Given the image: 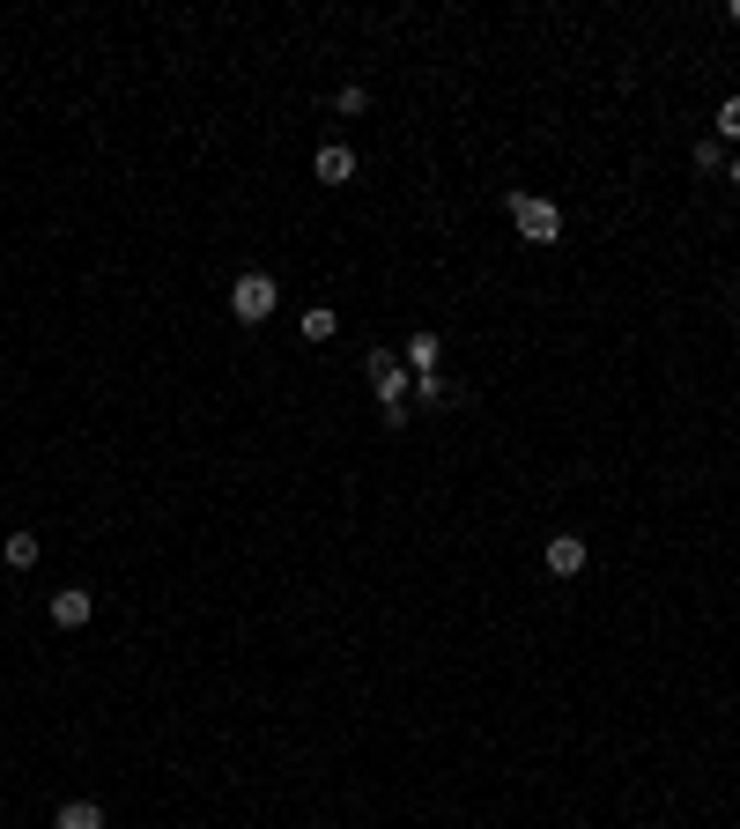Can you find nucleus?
I'll return each mask as SVG.
<instances>
[{
	"instance_id": "15",
	"label": "nucleus",
	"mask_w": 740,
	"mask_h": 829,
	"mask_svg": "<svg viewBox=\"0 0 740 829\" xmlns=\"http://www.w3.org/2000/svg\"><path fill=\"white\" fill-rule=\"evenodd\" d=\"M726 15H733V23H740V0H733V8H726Z\"/></svg>"
},
{
	"instance_id": "4",
	"label": "nucleus",
	"mask_w": 740,
	"mask_h": 829,
	"mask_svg": "<svg viewBox=\"0 0 740 829\" xmlns=\"http://www.w3.org/2000/svg\"><path fill=\"white\" fill-rule=\"evenodd\" d=\"M585 563H592L585 534H548V571H556V578H577Z\"/></svg>"
},
{
	"instance_id": "3",
	"label": "nucleus",
	"mask_w": 740,
	"mask_h": 829,
	"mask_svg": "<svg viewBox=\"0 0 740 829\" xmlns=\"http://www.w3.org/2000/svg\"><path fill=\"white\" fill-rule=\"evenodd\" d=\"M370 385H378V408H385V414H400V408H408V393H414L408 371H400L385 348H370Z\"/></svg>"
},
{
	"instance_id": "7",
	"label": "nucleus",
	"mask_w": 740,
	"mask_h": 829,
	"mask_svg": "<svg viewBox=\"0 0 740 829\" xmlns=\"http://www.w3.org/2000/svg\"><path fill=\"white\" fill-rule=\"evenodd\" d=\"M400 356H408V371H414V378H430V371H437V356H445V348H437V333L422 327V333H408V348H400Z\"/></svg>"
},
{
	"instance_id": "14",
	"label": "nucleus",
	"mask_w": 740,
	"mask_h": 829,
	"mask_svg": "<svg viewBox=\"0 0 740 829\" xmlns=\"http://www.w3.org/2000/svg\"><path fill=\"white\" fill-rule=\"evenodd\" d=\"M726 178H733V186H740V156H733V164H726Z\"/></svg>"
},
{
	"instance_id": "2",
	"label": "nucleus",
	"mask_w": 740,
	"mask_h": 829,
	"mask_svg": "<svg viewBox=\"0 0 740 829\" xmlns=\"http://www.w3.org/2000/svg\"><path fill=\"white\" fill-rule=\"evenodd\" d=\"M275 304H282V290H275V275H259V267H245V275L230 282V311H238L245 327L275 319Z\"/></svg>"
},
{
	"instance_id": "13",
	"label": "nucleus",
	"mask_w": 740,
	"mask_h": 829,
	"mask_svg": "<svg viewBox=\"0 0 740 829\" xmlns=\"http://www.w3.org/2000/svg\"><path fill=\"white\" fill-rule=\"evenodd\" d=\"M333 112H341V119H356V112H370V89H356V82H348L341 97H333Z\"/></svg>"
},
{
	"instance_id": "11",
	"label": "nucleus",
	"mask_w": 740,
	"mask_h": 829,
	"mask_svg": "<svg viewBox=\"0 0 740 829\" xmlns=\"http://www.w3.org/2000/svg\"><path fill=\"white\" fill-rule=\"evenodd\" d=\"M333 333H341V319H333L327 304H311V311H304V341H333Z\"/></svg>"
},
{
	"instance_id": "8",
	"label": "nucleus",
	"mask_w": 740,
	"mask_h": 829,
	"mask_svg": "<svg viewBox=\"0 0 740 829\" xmlns=\"http://www.w3.org/2000/svg\"><path fill=\"white\" fill-rule=\"evenodd\" d=\"M52 829H104V807H97V800H60Z\"/></svg>"
},
{
	"instance_id": "12",
	"label": "nucleus",
	"mask_w": 740,
	"mask_h": 829,
	"mask_svg": "<svg viewBox=\"0 0 740 829\" xmlns=\"http://www.w3.org/2000/svg\"><path fill=\"white\" fill-rule=\"evenodd\" d=\"M726 141H740V97L718 104V149H726Z\"/></svg>"
},
{
	"instance_id": "1",
	"label": "nucleus",
	"mask_w": 740,
	"mask_h": 829,
	"mask_svg": "<svg viewBox=\"0 0 740 829\" xmlns=\"http://www.w3.org/2000/svg\"><path fill=\"white\" fill-rule=\"evenodd\" d=\"M511 222H519L526 245H556L563 238V207L540 201V193H511Z\"/></svg>"
},
{
	"instance_id": "5",
	"label": "nucleus",
	"mask_w": 740,
	"mask_h": 829,
	"mask_svg": "<svg viewBox=\"0 0 740 829\" xmlns=\"http://www.w3.org/2000/svg\"><path fill=\"white\" fill-rule=\"evenodd\" d=\"M311 170H319V186H348V178H356V149H341V141H327V149L311 156Z\"/></svg>"
},
{
	"instance_id": "6",
	"label": "nucleus",
	"mask_w": 740,
	"mask_h": 829,
	"mask_svg": "<svg viewBox=\"0 0 740 829\" xmlns=\"http://www.w3.org/2000/svg\"><path fill=\"white\" fill-rule=\"evenodd\" d=\"M89 615H97V600H89L82 585H67V592H52V622H60V629H82Z\"/></svg>"
},
{
	"instance_id": "10",
	"label": "nucleus",
	"mask_w": 740,
	"mask_h": 829,
	"mask_svg": "<svg viewBox=\"0 0 740 829\" xmlns=\"http://www.w3.org/2000/svg\"><path fill=\"white\" fill-rule=\"evenodd\" d=\"M0 563H8V571H30V563H38V534H8L0 540Z\"/></svg>"
},
{
	"instance_id": "9",
	"label": "nucleus",
	"mask_w": 740,
	"mask_h": 829,
	"mask_svg": "<svg viewBox=\"0 0 740 829\" xmlns=\"http://www.w3.org/2000/svg\"><path fill=\"white\" fill-rule=\"evenodd\" d=\"M414 400H422V408H452V400H467V393H459V385H445V378L430 371V378H414Z\"/></svg>"
}]
</instances>
